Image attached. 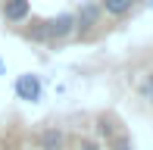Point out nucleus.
<instances>
[{"label": "nucleus", "mask_w": 153, "mask_h": 150, "mask_svg": "<svg viewBox=\"0 0 153 150\" xmlns=\"http://www.w3.org/2000/svg\"><path fill=\"white\" fill-rule=\"evenodd\" d=\"M0 13H3V19L10 25H19V22H25V19L31 16V3L28 0H3V3H0Z\"/></svg>", "instance_id": "nucleus-1"}, {"label": "nucleus", "mask_w": 153, "mask_h": 150, "mask_svg": "<svg viewBox=\"0 0 153 150\" xmlns=\"http://www.w3.org/2000/svg\"><path fill=\"white\" fill-rule=\"evenodd\" d=\"M47 31H50V41H62L69 35H75V16L72 13H59L56 19H47Z\"/></svg>", "instance_id": "nucleus-2"}, {"label": "nucleus", "mask_w": 153, "mask_h": 150, "mask_svg": "<svg viewBox=\"0 0 153 150\" xmlns=\"http://www.w3.org/2000/svg\"><path fill=\"white\" fill-rule=\"evenodd\" d=\"M38 147L41 150H66V131L59 125H47L38 134Z\"/></svg>", "instance_id": "nucleus-3"}, {"label": "nucleus", "mask_w": 153, "mask_h": 150, "mask_svg": "<svg viewBox=\"0 0 153 150\" xmlns=\"http://www.w3.org/2000/svg\"><path fill=\"white\" fill-rule=\"evenodd\" d=\"M16 97L19 100H38L41 97L38 75H19V78H16Z\"/></svg>", "instance_id": "nucleus-4"}, {"label": "nucleus", "mask_w": 153, "mask_h": 150, "mask_svg": "<svg viewBox=\"0 0 153 150\" xmlns=\"http://www.w3.org/2000/svg\"><path fill=\"white\" fill-rule=\"evenodd\" d=\"M131 10H134V0H100V13H106V16H113V19L128 16Z\"/></svg>", "instance_id": "nucleus-5"}, {"label": "nucleus", "mask_w": 153, "mask_h": 150, "mask_svg": "<svg viewBox=\"0 0 153 150\" xmlns=\"http://www.w3.org/2000/svg\"><path fill=\"white\" fill-rule=\"evenodd\" d=\"M97 22H100V6L88 3V6H81L78 16H75V31L78 28H91V25H97Z\"/></svg>", "instance_id": "nucleus-6"}, {"label": "nucleus", "mask_w": 153, "mask_h": 150, "mask_svg": "<svg viewBox=\"0 0 153 150\" xmlns=\"http://www.w3.org/2000/svg\"><path fill=\"white\" fill-rule=\"evenodd\" d=\"M25 38H28V41H50L47 19H38V22H31V28H25Z\"/></svg>", "instance_id": "nucleus-7"}, {"label": "nucleus", "mask_w": 153, "mask_h": 150, "mask_svg": "<svg viewBox=\"0 0 153 150\" xmlns=\"http://www.w3.org/2000/svg\"><path fill=\"white\" fill-rule=\"evenodd\" d=\"M97 131H100L106 141H113L116 134H122V128L116 125V119H106V116H103V119H100V125H97Z\"/></svg>", "instance_id": "nucleus-8"}, {"label": "nucleus", "mask_w": 153, "mask_h": 150, "mask_svg": "<svg viewBox=\"0 0 153 150\" xmlns=\"http://www.w3.org/2000/svg\"><path fill=\"white\" fill-rule=\"evenodd\" d=\"M141 97L147 100V103H153V72H147L141 78Z\"/></svg>", "instance_id": "nucleus-9"}, {"label": "nucleus", "mask_w": 153, "mask_h": 150, "mask_svg": "<svg viewBox=\"0 0 153 150\" xmlns=\"http://www.w3.org/2000/svg\"><path fill=\"white\" fill-rule=\"evenodd\" d=\"M109 144H113V150H131V141L125 138V131H122V134H116Z\"/></svg>", "instance_id": "nucleus-10"}, {"label": "nucleus", "mask_w": 153, "mask_h": 150, "mask_svg": "<svg viewBox=\"0 0 153 150\" xmlns=\"http://www.w3.org/2000/svg\"><path fill=\"white\" fill-rule=\"evenodd\" d=\"M78 150H103L94 138H78Z\"/></svg>", "instance_id": "nucleus-11"}]
</instances>
